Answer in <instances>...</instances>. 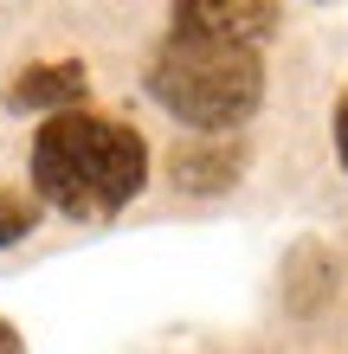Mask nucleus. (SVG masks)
<instances>
[{
	"mask_svg": "<svg viewBox=\"0 0 348 354\" xmlns=\"http://www.w3.org/2000/svg\"><path fill=\"white\" fill-rule=\"evenodd\" d=\"M336 161H342V174H348V91L336 103Z\"/></svg>",
	"mask_w": 348,
	"mask_h": 354,
	"instance_id": "nucleus-7",
	"label": "nucleus"
},
{
	"mask_svg": "<svg viewBox=\"0 0 348 354\" xmlns=\"http://www.w3.org/2000/svg\"><path fill=\"white\" fill-rule=\"evenodd\" d=\"M39 225V206L26 200V194H0V252H7V245H19Z\"/></svg>",
	"mask_w": 348,
	"mask_h": 354,
	"instance_id": "nucleus-6",
	"label": "nucleus"
},
{
	"mask_svg": "<svg viewBox=\"0 0 348 354\" xmlns=\"http://www.w3.org/2000/svg\"><path fill=\"white\" fill-rule=\"evenodd\" d=\"M0 354H26V342H19L13 322H0Z\"/></svg>",
	"mask_w": 348,
	"mask_h": 354,
	"instance_id": "nucleus-8",
	"label": "nucleus"
},
{
	"mask_svg": "<svg viewBox=\"0 0 348 354\" xmlns=\"http://www.w3.org/2000/svg\"><path fill=\"white\" fill-rule=\"evenodd\" d=\"M33 187L65 219H116L149 187V142L97 110L46 116L33 136Z\"/></svg>",
	"mask_w": 348,
	"mask_h": 354,
	"instance_id": "nucleus-1",
	"label": "nucleus"
},
{
	"mask_svg": "<svg viewBox=\"0 0 348 354\" xmlns=\"http://www.w3.org/2000/svg\"><path fill=\"white\" fill-rule=\"evenodd\" d=\"M239 174H245V149L232 136H207V142H187V149L168 155V180L194 200H213L226 187H239Z\"/></svg>",
	"mask_w": 348,
	"mask_h": 354,
	"instance_id": "nucleus-5",
	"label": "nucleus"
},
{
	"mask_svg": "<svg viewBox=\"0 0 348 354\" xmlns=\"http://www.w3.org/2000/svg\"><path fill=\"white\" fill-rule=\"evenodd\" d=\"M91 97V71L77 58H39L7 84V103L26 116H65V110H84Z\"/></svg>",
	"mask_w": 348,
	"mask_h": 354,
	"instance_id": "nucleus-4",
	"label": "nucleus"
},
{
	"mask_svg": "<svg viewBox=\"0 0 348 354\" xmlns=\"http://www.w3.org/2000/svg\"><path fill=\"white\" fill-rule=\"evenodd\" d=\"M277 32V0H174L168 39H207V46H252L264 52Z\"/></svg>",
	"mask_w": 348,
	"mask_h": 354,
	"instance_id": "nucleus-3",
	"label": "nucleus"
},
{
	"mask_svg": "<svg viewBox=\"0 0 348 354\" xmlns=\"http://www.w3.org/2000/svg\"><path fill=\"white\" fill-rule=\"evenodd\" d=\"M149 97L174 122H187L200 136H226L245 116H258L264 103V52L252 46H207V39H168L142 71Z\"/></svg>",
	"mask_w": 348,
	"mask_h": 354,
	"instance_id": "nucleus-2",
	"label": "nucleus"
}]
</instances>
